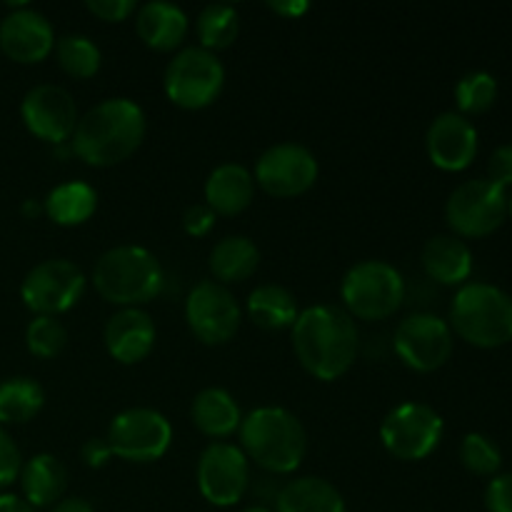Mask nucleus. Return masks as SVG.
<instances>
[{
    "instance_id": "f257e3e1",
    "label": "nucleus",
    "mask_w": 512,
    "mask_h": 512,
    "mask_svg": "<svg viewBox=\"0 0 512 512\" xmlns=\"http://www.w3.org/2000/svg\"><path fill=\"white\" fill-rule=\"evenodd\" d=\"M355 320L335 305H310L293 323V350L300 365L318 380H338L358 360Z\"/></svg>"
},
{
    "instance_id": "f03ea898",
    "label": "nucleus",
    "mask_w": 512,
    "mask_h": 512,
    "mask_svg": "<svg viewBox=\"0 0 512 512\" xmlns=\"http://www.w3.org/2000/svg\"><path fill=\"white\" fill-rule=\"evenodd\" d=\"M148 130L143 108L130 98H108L80 115L70 148L83 163L110 168L140 148Z\"/></svg>"
},
{
    "instance_id": "7ed1b4c3",
    "label": "nucleus",
    "mask_w": 512,
    "mask_h": 512,
    "mask_svg": "<svg viewBox=\"0 0 512 512\" xmlns=\"http://www.w3.org/2000/svg\"><path fill=\"white\" fill-rule=\"evenodd\" d=\"M245 458L273 475H288L300 468L308 453V433L298 415L285 408H258L240 423Z\"/></svg>"
},
{
    "instance_id": "20e7f679",
    "label": "nucleus",
    "mask_w": 512,
    "mask_h": 512,
    "mask_svg": "<svg viewBox=\"0 0 512 512\" xmlns=\"http://www.w3.org/2000/svg\"><path fill=\"white\" fill-rule=\"evenodd\" d=\"M163 265L140 245H118L95 260L93 285L108 303L140 308L163 290Z\"/></svg>"
},
{
    "instance_id": "39448f33",
    "label": "nucleus",
    "mask_w": 512,
    "mask_h": 512,
    "mask_svg": "<svg viewBox=\"0 0 512 512\" xmlns=\"http://www.w3.org/2000/svg\"><path fill=\"white\" fill-rule=\"evenodd\" d=\"M450 330L475 348H500L512 340V298L488 283H468L450 305Z\"/></svg>"
},
{
    "instance_id": "423d86ee",
    "label": "nucleus",
    "mask_w": 512,
    "mask_h": 512,
    "mask_svg": "<svg viewBox=\"0 0 512 512\" xmlns=\"http://www.w3.org/2000/svg\"><path fill=\"white\" fill-rule=\"evenodd\" d=\"M340 295L350 318L375 323L398 313L405 300V280L385 260H363L345 273Z\"/></svg>"
},
{
    "instance_id": "0eeeda50",
    "label": "nucleus",
    "mask_w": 512,
    "mask_h": 512,
    "mask_svg": "<svg viewBox=\"0 0 512 512\" xmlns=\"http://www.w3.org/2000/svg\"><path fill=\"white\" fill-rule=\"evenodd\" d=\"M165 93L178 108H208L225 85V68L218 55L200 45H190L175 53L165 68Z\"/></svg>"
},
{
    "instance_id": "6e6552de",
    "label": "nucleus",
    "mask_w": 512,
    "mask_h": 512,
    "mask_svg": "<svg viewBox=\"0 0 512 512\" xmlns=\"http://www.w3.org/2000/svg\"><path fill=\"white\" fill-rule=\"evenodd\" d=\"M105 440L115 458L128 463H155L170 450L173 428L158 410L130 408L115 415Z\"/></svg>"
},
{
    "instance_id": "1a4fd4ad",
    "label": "nucleus",
    "mask_w": 512,
    "mask_h": 512,
    "mask_svg": "<svg viewBox=\"0 0 512 512\" xmlns=\"http://www.w3.org/2000/svg\"><path fill=\"white\" fill-rule=\"evenodd\" d=\"M443 438V418L425 403H400L380 423V440L393 458L415 463L433 453Z\"/></svg>"
},
{
    "instance_id": "9d476101",
    "label": "nucleus",
    "mask_w": 512,
    "mask_h": 512,
    "mask_svg": "<svg viewBox=\"0 0 512 512\" xmlns=\"http://www.w3.org/2000/svg\"><path fill=\"white\" fill-rule=\"evenodd\" d=\"M508 195L490 180H468L450 193L445 218L458 238H485L503 225Z\"/></svg>"
},
{
    "instance_id": "9b49d317",
    "label": "nucleus",
    "mask_w": 512,
    "mask_h": 512,
    "mask_svg": "<svg viewBox=\"0 0 512 512\" xmlns=\"http://www.w3.org/2000/svg\"><path fill=\"white\" fill-rule=\"evenodd\" d=\"M85 293V275L65 258H50L28 270L20 285V298L35 315L58 318L73 308Z\"/></svg>"
},
{
    "instance_id": "f8f14e48",
    "label": "nucleus",
    "mask_w": 512,
    "mask_h": 512,
    "mask_svg": "<svg viewBox=\"0 0 512 512\" xmlns=\"http://www.w3.org/2000/svg\"><path fill=\"white\" fill-rule=\"evenodd\" d=\"M200 495L215 508H233L250 488V460L233 443H210L200 453L198 470Z\"/></svg>"
},
{
    "instance_id": "ddd939ff",
    "label": "nucleus",
    "mask_w": 512,
    "mask_h": 512,
    "mask_svg": "<svg viewBox=\"0 0 512 512\" xmlns=\"http://www.w3.org/2000/svg\"><path fill=\"white\" fill-rule=\"evenodd\" d=\"M240 305L218 280H203L185 300V320L195 338L205 345H225L240 330Z\"/></svg>"
},
{
    "instance_id": "4468645a",
    "label": "nucleus",
    "mask_w": 512,
    "mask_h": 512,
    "mask_svg": "<svg viewBox=\"0 0 512 512\" xmlns=\"http://www.w3.org/2000/svg\"><path fill=\"white\" fill-rule=\"evenodd\" d=\"M318 173L313 150L300 143H278L260 155L253 178L273 198H295L313 188Z\"/></svg>"
},
{
    "instance_id": "2eb2a0df",
    "label": "nucleus",
    "mask_w": 512,
    "mask_h": 512,
    "mask_svg": "<svg viewBox=\"0 0 512 512\" xmlns=\"http://www.w3.org/2000/svg\"><path fill=\"white\" fill-rule=\"evenodd\" d=\"M395 353L408 368L433 373L453 355V330L433 313H413L395 328Z\"/></svg>"
},
{
    "instance_id": "dca6fc26",
    "label": "nucleus",
    "mask_w": 512,
    "mask_h": 512,
    "mask_svg": "<svg viewBox=\"0 0 512 512\" xmlns=\"http://www.w3.org/2000/svg\"><path fill=\"white\" fill-rule=\"evenodd\" d=\"M20 115H23L25 128L35 138L53 145L68 143L80 120L73 95L63 85L55 83H43L30 88L25 93L23 103H20Z\"/></svg>"
},
{
    "instance_id": "f3484780",
    "label": "nucleus",
    "mask_w": 512,
    "mask_h": 512,
    "mask_svg": "<svg viewBox=\"0 0 512 512\" xmlns=\"http://www.w3.org/2000/svg\"><path fill=\"white\" fill-rule=\"evenodd\" d=\"M0 50L15 63H40L55 50L50 20L28 5H18L0 20Z\"/></svg>"
},
{
    "instance_id": "a211bd4d",
    "label": "nucleus",
    "mask_w": 512,
    "mask_h": 512,
    "mask_svg": "<svg viewBox=\"0 0 512 512\" xmlns=\"http://www.w3.org/2000/svg\"><path fill=\"white\" fill-rule=\"evenodd\" d=\"M425 148H428L430 160L440 170L458 173V170L468 168L478 155V130L465 115L440 113L430 123Z\"/></svg>"
},
{
    "instance_id": "6ab92c4d",
    "label": "nucleus",
    "mask_w": 512,
    "mask_h": 512,
    "mask_svg": "<svg viewBox=\"0 0 512 512\" xmlns=\"http://www.w3.org/2000/svg\"><path fill=\"white\" fill-rule=\"evenodd\" d=\"M155 323L145 310L120 308L105 325V348L118 363L135 365L148 358L155 348Z\"/></svg>"
},
{
    "instance_id": "aec40b11",
    "label": "nucleus",
    "mask_w": 512,
    "mask_h": 512,
    "mask_svg": "<svg viewBox=\"0 0 512 512\" xmlns=\"http://www.w3.org/2000/svg\"><path fill=\"white\" fill-rule=\"evenodd\" d=\"M190 28V20L183 8L165 0H150L135 10V30L148 48L170 53L180 48Z\"/></svg>"
},
{
    "instance_id": "412c9836",
    "label": "nucleus",
    "mask_w": 512,
    "mask_h": 512,
    "mask_svg": "<svg viewBox=\"0 0 512 512\" xmlns=\"http://www.w3.org/2000/svg\"><path fill=\"white\" fill-rule=\"evenodd\" d=\"M255 178L245 165L223 163L205 180V205L215 215H238L253 203Z\"/></svg>"
},
{
    "instance_id": "4be33fe9",
    "label": "nucleus",
    "mask_w": 512,
    "mask_h": 512,
    "mask_svg": "<svg viewBox=\"0 0 512 512\" xmlns=\"http://www.w3.org/2000/svg\"><path fill=\"white\" fill-rule=\"evenodd\" d=\"M18 480L23 488V500L30 508H53L63 500L68 488V470L55 455L38 453L23 463Z\"/></svg>"
},
{
    "instance_id": "5701e85b",
    "label": "nucleus",
    "mask_w": 512,
    "mask_h": 512,
    "mask_svg": "<svg viewBox=\"0 0 512 512\" xmlns=\"http://www.w3.org/2000/svg\"><path fill=\"white\" fill-rule=\"evenodd\" d=\"M423 268L435 283L460 285L473 273V253L458 235H435L423 248Z\"/></svg>"
},
{
    "instance_id": "b1692460",
    "label": "nucleus",
    "mask_w": 512,
    "mask_h": 512,
    "mask_svg": "<svg viewBox=\"0 0 512 512\" xmlns=\"http://www.w3.org/2000/svg\"><path fill=\"white\" fill-rule=\"evenodd\" d=\"M275 512H348L343 495L325 478H295L275 495Z\"/></svg>"
},
{
    "instance_id": "393cba45",
    "label": "nucleus",
    "mask_w": 512,
    "mask_h": 512,
    "mask_svg": "<svg viewBox=\"0 0 512 512\" xmlns=\"http://www.w3.org/2000/svg\"><path fill=\"white\" fill-rule=\"evenodd\" d=\"M190 420L200 433L220 440L230 438L235 430H240L243 413L228 390L205 388L195 395L193 405H190Z\"/></svg>"
},
{
    "instance_id": "a878e982",
    "label": "nucleus",
    "mask_w": 512,
    "mask_h": 512,
    "mask_svg": "<svg viewBox=\"0 0 512 512\" xmlns=\"http://www.w3.org/2000/svg\"><path fill=\"white\" fill-rule=\"evenodd\" d=\"M210 273L218 278L220 285L225 283H243L258 270L260 250L245 235H228L218 240L210 250Z\"/></svg>"
},
{
    "instance_id": "bb28decb",
    "label": "nucleus",
    "mask_w": 512,
    "mask_h": 512,
    "mask_svg": "<svg viewBox=\"0 0 512 512\" xmlns=\"http://www.w3.org/2000/svg\"><path fill=\"white\" fill-rule=\"evenodd\" d=\"M43 210L55 225H63V228L83 225L98 210V193L93 185L83 183V180H68L50 190Z\"/></svg>"
},
{
    "instance_id": "cd10ccee",
    "label": "nucleus",
    "mask_w": 512,
    "mask_h": 512,
    "mask_svg": "<svg viewBox=\"0 0 512 512\" xmlns=\"http://www.w3.org/2000/svg\"><path fill=\"white\" fill-rule=\"evenodd\" d=\"M248 315L253 318L255 325L265 330H283L293 328L298 320V300L288 288L275 283L258 285L253 293L248 295Z\"/></svg>"
},
{
    "instance_id": "c85d7f7f",
    "label": "nucleus",
    "mask_w": 512,
    "mask_h": 512,
    "mask_svg": "<svg viewBox=\"0 0 512 512\" xmlns=\"http://www.w3.org/2000/svg\"><path fill=\"white\" fill-rule=\"evenodd\" d=\"M45 390L38 380L15 375L0 383V425H23L43 410Z\"/></svg>"
},
{
    "instance_id": "c756f323",
    "label": "nucleus",
    "mask_w": 512,
    "mask_h": 512,
    "mask_svg": "<svg viewBox=\"0 0 512 512\" xmlns=\"http://www.w3.org/2000/svg\"><path fill=\"white\" fill-rule=\"evenodd\" d=\"M195 30H198L200 48L210 50V53L225 50L238 40L240 15L233 5L210 3L200 10L198 20H195Z\"/></svg>"
},
{
    "instance_id": "7c9ffc66",
    "label": "nucleus",
    "mask_w": 512,
    "mask_h": 512,
    "mask_svg": "<svg viewBox=\"0 0 512 512\" xmlns=\"http://www.w3.org/2000/svg\"><path fill=\"white\" fill-rule=\"evenodd\" d=\"M55 58H58L60 68L73 78H93L103 63L98 45L88 35L80 33H68L55 40Z\"/></svg>"
},
{
    "instance_id": "2f4dec72",
    "label": "nucleus",
    "mask_w": 512,
    "mask_h": 512,
    "mask_svg": "<svg viewBox=\"0 0 512 512\" xmlns=\"http://www.w3.org/2000/svg\"><path fill=\"white\" fill-rule=\"evenodd\" d=\"M495 100H498V80L485 70H473L455 85V103H458L460 115L485 113L493 108Z\"/></svg>"
},
{
    "instance_id": "473e14b6",
    "label": "nucleus",
    "mask_w": 512,
    "mask_h": 512,
    "mask_svg": "<svg viewBox=\"0 0 512 512\" xmlns=\"http://www.w3.org/2000/svg\"><path fill=\"white\" fill-rule=\"evenodd\" d=\"M65 343H68V330L58 318L35 315L25 330V345L38 358H55L63 353Z\"/></svg>"
},
{
    "instance_id": "72a5a7b5",
    "label": "nucleus",
    "mask_w": 512,
    "mask_h": 512,
    "mask_svg": "<svg viewBox=\"0 0 512 512\" xmlns=\"http://www.w3.org/2000/svg\"><path fill=\"white\" fill-rule=\"evenodd\" d=\"M460 460H463L465 468L473 475H498L500 465H503V455L500 448L483 433H470L465 435L463 443H460Z\"/></svg>"
},
{
    "instance_id": "f704fd0d",
    "label": "nucleus",
    "mask_w": 512,
    "mask_h": 512,
    "mask_svg": "<svg viewBox=\"0 0 512 512\" xmlns=\"http://www.w3.org/2000/svg\"><path fill=\"white\" fill-rule=\"evenodd\" d=\"M20 468H23V458H20L18 445L10 438L8 430L0 425V490L20 478Z\"/></svg>"
},
{
    "instance_id": "c9c22d12",
    "label": "nucleus",
    "mask_w": 512,
    "mask_h": 512,
    "mask_svg": "<svg viewBox=\"0 0 512 512\" xmlns=\"http://www.w3.org/2000/svg\"><path fill=\"white\" fill-rule=\"evenodd\" d=\"M488 512H512V473H500L485 490Z\"/></svg>"
},
{
    "instance_id": "e433bc0d",
    "label": "nucleus",
    "mask_w": 512,
    "mask_h": 512,
    "mask_svg": "<svg viewBox=\"0 0 512 512\" xmlns=\"http://www.w3.org/2000/svg\"><path fill=\"white\" fill-rule=\"evenodd\" d=\"M85 8L105 23H123L138 10L135 0H88Z\"/></svg>"
},
{
    "instance_id": "4c0bfd02",
    "label": "nucleus",
    "mask_w": 512,
    "mask_h": 512,
    "mask_svg": "<svg viewBox=\"0 0 512 512\" xmlns=\"http://www.w3.org/2000/svg\"><path fill=\"white\" fill-rule=\"evenodd\" d=\"M488 180L498 188L512 185V145H500L488 160Z\"/></svg>"
},
{
    "instance_id": "58836bf2",
    "label": "nucleus",
    "mask_w": 512,
    "mask_h": 512,
    "mask_svg": "<svg viewBox=\"0 0 512 512\" xmlns=\"http://www.w3.org/2000/svg\"><path fill=\"white\" fill-rule=\"evenodd\" d=\"M215 225V213L205 203L188 205L183 213V228L188 235H195V238H203L213 230Z\"/></svg>"
},
{
    "instance_id": "ea45409f",
    "label": "nucleus",
    "mask_w": 512,
    "mask_h": 512,
    "mask_svg": "<svg viewBox=\"0 0 512 512\" xmlns=\"http://www.w3.org/2000/svg\"><path fill=\"white\" fill-rule=\"evenodd\" d=\"M80 455H83V463L88 465V468H103V465H108V460L113 458V450H110L108 440L105 438H90L85 440L83 448H80Z\"/></svg>"
},
{
    "instance_id": "a19ab883",
    "label": "nucleus",
    "mask_w": 512,
    "mask_h": 512,
    "mask_svg": "<svg viewBox=\"0 0 512 512\" xmlns=\"http://www.w3.org/2000/svg\"><path fill=\"white\" fill-rule=\"evenodd\" d=\"M268 8L283 18H300L303 13H308L310 5L305 0H270Z\"/></svg>"
},
{
    "instance_id": "79ce46f5",
    "label": "nucleus",
    "mask_w": 512,
    "mask_h": 512,
    "mask_svg": "<svg viewBox=\"0 0 512 512\" xmlns=\"http://www.w3.org/2000/svg\"><path fill=\"white\" fill-rule=\"evenodd\" d=\"M50 512H95L93 505L88 503V500L83 498H63L60 503H55L53 508H50Z\"/></svg>"
},
{
    "instance_id": "37998d69",
    "label": "nucleus",
    "mask_w": 512,
    "mask_h": 512,
    "mask_svg": "<svg viewBox=\"0 0 512 512\" xmlns=\"http://www.w3.org/2000/svg\"><path fill=\"white\" fill-rule=\"evenodd\" d=\"M0 512H35L18 495H0Z\"/></svg>"
},
{
    "instance_id": "c03bdc74",
    "label": "nucleus",
    "mask_w": 512,
    "mask_h": 512,
    "mask_svg": "<svg viewBox=\"0 0 512 512\" xmlns=\"http://www.w3.org/2000/svg\"><path fill=\"white\" fill-rule=\"evenodd\" d=\"M23 213H28V215H38V213H40V208H38V205L33 203V200H28V203L23 205Z\"/></svg>"
},
{
    "instance_id": "a18cd8bd",
    "label": "nucleus",
    "mask_w": 512,
    "mask_h": 512,
    "mask_svg": "<svg viewBox=\"0 0 512 512\" xmlns=\"http://www.w3.org/2000/svg\"><path fill=\"white\" fill-rule=\"evenodd\" d=\"M243 512H270V510H265V508H248V510H243Z\"/></svg>"
},
{
    "instance_id": "49530a36",
    "label": "nucleus",
    "mask_w": 512,
    "mask_h": 512,
    "mask_svg": "<svg viewBox=\"0 0 512 512\" xmlns=\"http://www.w3.org/2000/svg\"><path fill=\"white\" fill-rule=\"evenodd\" d=\"M508 213L512 215V195H510V198H508Z\"/></svg>"
}]
</instances>
